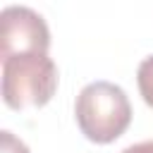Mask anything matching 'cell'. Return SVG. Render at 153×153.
Returning <instances> with one entry per match:
<instances>
[{
    "label": "cell",
    "mask_w": 153,
    "mask_h": 153,
    "mask_svg": "<svg viewBox=\"0 0 153 153\" xmlns=\"http://www.w3.org/2000/svg\"><path fill=\"white\" fill-rule=\"evenodd\" d=\"M122 153H153V141H141V143H131L127 146Z\"/></svg>",
    "instance_id": "cell-6"
},
{
    "label": "cell",
    "mask_w": 153,
    "mask_h": 153,
    "mask_svg": "<svg viewBox=\"0 0 153 153\" xmlns=\"http://www.w3.org/2000/svg\"><path fill=\"white\" fill-rule=\"evenodd\" d=\"M57 65L48 53H19L2 60V100L12 110H36L57 91Z\"/></svg>",
    "instance_id": "cell-2"
},
{
    "label": "cell",
    "mask_w": 153,
    "mask_h": 153,
    "mask_svg": "<svg viewBox=\"0 0 153 153\" xmlns=\"http://www.w3.org/2000/svg\"><path fill=\"white\" fill-rule=\"evenodd\" d=\"M136 84H139V93H141L143 103L148 108H153V55H148L139 62Z\"/></svg>",
    "instance_id": "cell-4"
},
{
    "label": "cell",
    "mask_w": 153,
    "mask_h": 153,
    "mask_svg": "<svg viewBox=\"0 0 153 153\" xmlns=\"http://www.w3.org/2000/svg\"><path fill=\"white\" fill-rule=\"evenodd\" d=\"M0 153H31V151L22 139H17L12 131L2 129L0 131Z\"/></svg>",
    "instance_id": "cell-5"
},
{
    "label": "cell",
    "mask_w": 153,
    "mask_h": 153,
    "mask_svg": "<svg viewBox=\"0 0 153 153\" xmlns=\"http://www.w3.org/2000/svg\"><path fill=\"white\" fill-rule=\"evenodd\" d=\"M50 31L45 19L24 5H10L0 12V57L19 53H48Z\"/></svg>",
    "instance_id": "cell-3"
},
{
    "label": "cell",
    "mask_w": 153,
    "mask_h": 153,
    "mask_svg": "<svg viewBox=\"0 0 153 153\" xmlns=\"http://www.w3.org/2000/svg\"><path fill=\"white\" fill-rule=\"evenodd\" d=\"M74 117L88 141L112 143L131 124V103L122 86L112 81H91L76 96Z\"/></svg>",
    "instance_id": "cell-1"
}]
</instances>
